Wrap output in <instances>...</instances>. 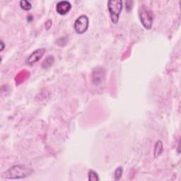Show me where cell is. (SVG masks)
Masks as SVG:
<instances>
[{
    "label": "cell",
    "mask_w": 181,
    "mask_h": 181,
    "mask_svg": "<svg viewBox=\"0 0 181 181\" xmlns=\"http://www.w3.org/2000/svg\"><path fill=\"white\" fill-rule=\"evenodd\" d=\"M32 173L31 168L22 165H15L2 173V178L4 179H21L30 176Z\"/></svg>",
    "instance_id": "1"
},
{
    "label": "cell",
    "mask_w": 181,
    "mask_h": 181,
    "mask_svg": "<svg viewBox=\"0 0 181 181\" xmlns=\"http://www.w3.org/2000/svg\"><path fill=\"white\" fill-rule=\"evenodd\" d=\"M139 16L143 26L146 29H151L154 21V15L151 9L144 5H142L139 10Z\"/></svg>",
    "instance_id": "2"
},
{
    "label": "cell",
    "mask_w": 181,
    "mask_h": 181,
    "mask_svg": "<svg viewBox=\"0 0 181 181\" xmlns=\"http://www.w3.org/2000/svg\"><path fill=\"white\" fill-rule=\"evenodd\" d=\"M108 8L110 15V19L112 23L116 24L118 22L119 16L123 9V2L121 0H110L108 2Z\"/></svg>",
    "instance_id": "3"
},
{
    "label": "cell",
    "mask_w": 181,
    "mask_h": 181,
    "mask_svg": "<svg viewBox=\"0 0 181 181\" xmlns=\"http://www.w3.org/2000/svg\"><path fill=\"white\" fill-rule=\"evenodd\" d=\"M89 21L86 15H81L77 18L74 23V30L79 34H83L89 28Z\"/></svg>",
    "instance_id": "4"
},
{
    "label": "cell",
    "mask_w": 181,
    "mask_h": 181,
    "mask_svg": "<svg viewBox=\"0 0 181 181\" xmlns=\"http://www.w3.org/2000/svg\"><path fill=\"white\" fill-rule=\"evenodd\" d=\"M72 9V5L68 1H60L59 2L56 6L57 12L60 15H65L69 12Z\"/></svg>",
    "instance_id": "5"
},
{
    "label": "cell",
    "mask_w": 181,
    "mask_h": 181,
    "mask_svg": "<svg viewBox=\"0 0 181 181\" xmlns=\"http://www.w3.org/2000/svg\"><path fill=\"white\" fill-rule=\"evenodd\" d=\"M45 48H41L37 49V50H35L33 53H32L31 55L29 56V57L28 58L27 62L29 65H33L34 63L37 62V61L40 60L41 57H43V55L45 53Z\"/></svg>",
    "instance_id": "6"
},
{
    "label": "cell",
    "mask_w": 181,
    "mask_h": 181,
    "mask_svg": "<svg viewBox=\"0 0 181 181\" xmlns=\"http://www.w3.org/2000/svg\"><path fill=\"white\" fill-rule=\"evenodd\" d=\"M163 143H162L161 141H158V142H156V145H155V148H154V157L155 158H157V157H159L160 155L161 154L162 151H163Z\"/></svg>",
    "instance_id": "7"
},
{
    "label": "cell",
    "mask_w": 181,
    "mask_h": 181,
    "mask_svg": "<svg viewBox=\"0 0 181 181\" xmlns=\"http://www.w3.org/2000/svg\"><path fill=\"white\" fill-rule=\"evenodd\" d=\"M54 61H55V59H54L53 56H48V57L43 61V64H42V67L44 68V69H48V68L53 65Z\"/></svg>",
    "instance_id": "8"
},
{
    "label": "cell",
    "mask_w": 181,
    "mask_h": 181,
    "mask_svg": "<svg viewBox=\"0 0 181 181\" xmlns=\"http://www.w3.org/2000/svg\"><path fill=\"white\" fill-rule=\"evenodd\" d=\"M93 75H96V77H93V82H94L95 81H96L95 84H98V82H101L102 81V79H103V78H102L103 75V74H102V70L96 69V72H93Z\"/></svg>",
    "instance_id": "9"
},
{
    "label": "cell",
    "mask_w": 181,
    "mask_h": 181,
    "mask_svg": "<svg viewBox=\"0 0 181 181\" xmlns=\"http://www.w3.org/2000/svg\"><path fill=\"white\" fill-rule=\"evenodd\" d=\"M20 6L25 11H29L32 7L30 2L27 1V0H22V1L20 2Z\"/></svg>",
    "instance_id": "10"
},
{
    "label": "cell",
    "mask_w": 181,
    "mask_h": 181,
    "mask_svg": "<svg viewBox=\"0 0 181 181\" xmlns=\"http://www.w3.org/2000/svg\"><path fill=\"white\" fill-rule=\"evenodd\" d=\"M89 181H98L99 180L98 174L94 171L90 170L89 171Z\"/></svg>",
    "instance_id": "11"
},
{
    "label": "cell",
    "mask_w": 181,
    "mask_h": 181,
    "mask_svg": "<svg viewBox=\"0 0 181 181\" xmlns=\"http://www.w3.org/2000/svg\"><path fill=\"white\" fill-rule=\"evenodd\" d=\"M123 168L121 166H120L116 170V172H115V179L116 180H119L122 177V175H123Z\"/></svg>",
    "instance_id": "12"
},
{
    "label": "cell",
    "mask_w": 181,
    "mask_h": 181,
    "mask_svg": "<svg viewBox=\"0 0 181 181\" xmlns=\"http://www.w3.org/2000/svg\"><path fill=\"white\" fill-rule=\"evenodd\" d=\"M4 46H5V44H4V43L3 41H1V51H2L4 50Z\"/></svg>",
    "instance_id": "13"
}]
</instances>
